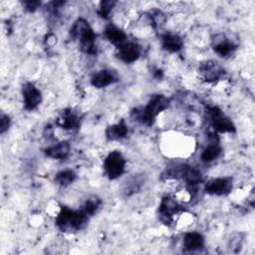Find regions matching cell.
<instances>
[{"label": "cell", "mask_w": 255, "mask_h": 255, "mask_svg": "<svg viewBox=\"0 0 255 255\" xmlns=\"http://www.w3.org/2000/svg\"><path fill=\"white\" fill-rule=\"evenodd\" d=\"M212 47L214 52L220 57H227L236 49V45L223 34H218L215 36Z\"/></svg>", "instance_id": "cell-13"}, {"label": "cell", "mask_w": 255, "mask_h": 255, "mask_svg": "<svg viewBox=\"0 0 255 255\" xmlns=\"http://www.w3.org/2000/svg\"><path fill=\"white\" fill-rule=\"evenodd\" d=\"M203 246H204V238L199 232L193 231V232H188L184 235L183 247L186 251L193 252L203 248Z\"/></svg>", "instance_id": "cell-17"}, {"label": "cell", "mask_w": 255, "mask_h": 255, "mask_svg": "<svg viewBox=\"0 0 255 255\" xmlns=\"http://www.w3.org/2000/svg\"><path fill=\"white\" fill-rule=\"evenodd\" d=\"M161 46L169 53H176L180 51L183 47L182 39L179 35L171 32H165L161 35Z\"/></svg>", "instance_id": "cell-14"}, {"label": "cell", "mask_w": 255, "mask_h": 255, "mask_svg": "<svg viewBox=\"0 0 255 255\" xmlns=\"http://www.w3.org/2000/svg\"><path fill=\"white\" fill-rule=\"evenodd\" d=\"M70 34L73 39L79 42L80 49L84 53L89 55L97 54V35L87 20H85L84 18H79L72 26Z\"/></svg>", "instance_id": "cell-2"}, {"label": "cell", "mask_w": 255, "mask_h": 255, "mask_svg": "<svg viewBox=\"0 0 255 255\" xmlns=\"http://www.w3.org/2000/svg\"><path fill=\"white\" fill-rule=\"evenodd\" d=\"M90 216L81 208L79 210L62 206L56 217V225L64 232H75L83 229L89 221Z\"/></svg>", "instance_id": "cell-1"}, {"label": "cell", "mask_w": 255, "mask_h": 255, "mask_svg": "<svg viewBox=\"0 0 255 255\" xmlns=\"http://www.w3.org/2000/svg\"><path fill=\"white\" fill-rule=\"evenodd\" d=\"M11 120L7 115H2L1 120H0V132L4 133L10 127Z\"/></svg>", "instance_id": "cell-25"}, {"label": "cell", "mask_w": 255, "mask_h": 255, "mask_svg": "<svg viewBox=\"0 0 255 255\" xmlns=\"http://www.w3.org/2000/svg\"><path fill=\"white\" fill-rule=\"evenodd\" d=\"M169 106V99L163 95H153L145 107L136 113L138 121L145 126H152L155 118Z\"/></svg>", "instance_id": "cell-3"}, {"label": "cell", "mask_w": 255, "mask_h": 255, "mask_svg": "<svg viewBox=\"0 0 255 255\" xmlns=\"http://www.w3.org/2000/svg\"><path fill=\"white\" fill-rule=\"evenodd\" d=\"M222 151V148L220 144L217 141H212L210 142L201 152L200 158L204 162H210L216 159Z\"/></svg>", "instance_id": "cell-19"}, {"label": "cell", "mask_w": 255, "mask_h": 255, "mask_svg": "<svg viewBox=\"0 0 255 255\" xmlns=\"http://www.w3.org/2000/svg\"><path fill=\"white\" fill-rule=\"evenodd\" d=\"M118 81L117 73L113 70L104 69L93 75L91 78V84L97 89L106 88Z\"/></svg>", "instance_id": "cell-11"}, {"label": "cell", "mask_w": 255, "mask_h": 255, "mask_svg": "<svg viewBox=\"0 0 255 255\" xmlns=\"http://www.w3.org/2000/svg\"><path fill=\"white\" fill-rule=\"evenodd\" d=\"M141 54V48L139 45L133 42H126L122 46L118 47V58L124 63L129 64L135 62Z\"/></svg>", "instance_id": "cell-10"}, {"label": "cell", "mask_w": 255, "mask_h": 255, "mask_svg": "<svg viewBox=\"0 0 255 255\" xmlns=\"http://www.w3.org/2000/svg\"><path fill=\"white\" fill-rule=\"evenodd\" d=\"M101 204H102V200L100 198H98L97 196H93V197H90L85 202V204L83 205L82 208L86 211V213L89 216H92L97 212V210L99 209Z\"/></svg>", "instance_id": "cell-24"}, {"label": "cell", "mask_w": 255, "mask_h": 255, "mask_svg": "<svg viewBox=\"0 0 255 255\" xmlns=\"http://www.w3.org/2000/svg\"><path fill=\"white\" fill-rule=\"evenodd\" d=\"M207 117L216 131L222 133L235 131V126L231 120L226 117L218 107H209L207 110Z\"/></svg>", "instance_id": "cell-5"}, {"label": "cell", "mask_w": 255, "mask_h": 255, "mask_svg": "<svg viewBox=\"0 0 255 255\" xmlns=\"http://www.w3.org/2000/svg\"><path fill=\"white\" fill-rule=\"evenodd\" d=\"M126 158L119 150L111 151L104 160V170L110 179H117L125 172Z\"/></svg>", "instance_id": "cell-4"}, {"label": "cell", "mask_w": 255, "mask_h": 255, "mask_svg": "<svg viewBox=\"0 0 255 255\" xmlns=\"http://www.w3.org/2000/svg\"><path fill=\"white\" fill-rule=\"evenodd\" d=\"M23 6H24V9L27 12H34L35 10H37L39 8V6H41V2H39V1H25V2H23Z\"/></svg>", "instance_id": "cell-26"}, {"label": "cell", "mask_w": 255, "mask_h": 255, "mask_svg": "<svg viewBox=\"0 0 255 255\" xmlns=\"http://www.w3.org/2000/svg\"><path fill=\"white\" fill-rule=\"evenodd\" d=\"M128 132V128L124 120L120 121L118 124L109 126L106 130V136L109 140H120L125 138Z\"/></svg>", "instance_id": "cell-18"}, {"label": "cell", "mask_w": 255, "mask_h": 255, "mask_svg": "<svg viewBox=\"0 0 255 255\" xmlns=\"http://www.w3.org/2000/svg\"><path fill=\"white\" fill-rule=\"evenodd\" d=\"M23 106L26 111L36 110L42 102V93L40 90L30 82H27L22 87Z\"/></svg>", "instance_id": "cell-6"}, {"label": "cell", "mask_w": 255, "mask_h": 255, "mask_svg": "<svg viewBox=\"0 0 255 255\" xmlns=\"http://www.w3.org/2000/svg\"><path fill=\"white\" fill-rule=\"evenodd\" d=\"M180 209L181 206L173 197H171L170 195H165L164 197H162L160 204L158 206V214L160 221H162L166 225L170 224L172 222L173 215H175Z\"/></svg>", "instance_id": "cell-7"}, {"label": "cell", "mask_w": 255, "mask_h": 255, "mask_svg": "<svg viewBox=\"0 0 255 255\" xmlns=\"http://www.w3.org/2000/svg\"><path fill=\"white\" fill-rule=\"evenodd\" d=\"M77 175L75 173L74 170L72 169H64L59 171L56 175H55V182L61 186H68L70 184H72L75 179H76Z\"/></svg>", "instance_id": "cell-21"}, {"label": "cell", "mask_w": 255, "mask_h": 255, "mask_svg": "<svg viewBox=\"0 0 255 255\" xmlns=\"http://www.w3.org/2000/svg\"><path fill=\"white\" fill-rule=\"evenodd\" d=\"M56 124L65 129H75L81 126V118L74 110L67 109L56 120Z\"/></svg>", "instance_id": "cell-12"}, {"label": "cell", "mask_w": 255, "mask_h": 255, "mask_svg": "<svg viewBox=\"0 0 255 255\" xmlns=\"http://www.w3.org/2000/svg\"><path fill=\"white\" fill-rule=\"evenodd\" d=\"M199 71L204 81L208 83H214L220 80L224 75V70L222 69V67L217 62L212 60L203 62L200 65Z\"/></svg>", "instance_id": "cell-9"}, {"label": "cell", "mask_w": 255, "mask_h": 255, "mask_svg": "<svg viewBox=\"0 0 255 255\" xmlns=\"http://www.w3.org/2000/svg\"><path fill=\"white\" fill-rule=\"evenodd\" d=\"M233 186V179L231 177H217L209 180L205 185V192L210 195H227Z\"/></svg>", "instance_id": "cell-8"}, {"label": "cell", "mask_w": 255, "mask_h": 255, "mask_svg": "<svg viewBox=\"0 0 255 255\" xmlns=\"http://www.w3.org/2000/svg\"><path fill=\"white\" fill-rule=\"evenodd\" d=\"M147 18H148V21H149L150 25L155 29L164 25L165 20H166L165 15L158 9L150 10L147 13Z\"/></svg>", "instance_id": "cell-22"}, {"label": "cell", "mask_w": 255, "mask_h": 255, "mask_svg": "<svg viewBox=\"0 0 255 255\" xmlns=\"http://www.w3.org/2000/svg\"><path fill=\"white\" fill-rule=\"evenodd\" d=\"M117 4V1L114 0H106V1H102L99 5V9H98V15L103 18V19H109L110 15L113 11V9L115 8Z\"/></svg>", "instance_id": "cell-23"}, {"label": "cell", "mask_w": 255, "mask_h": 255, "mask_svg": "<svg viewBox=\"0 0 255 255\" xmlns=\"http://www.w3.org/2000/svg\"><path fill=\"white\" fill-rule=\"evenodd\" d=\"M143 181L144 180L141 175H134V176L130 177L125 185V188L123 191L124 194L126 196H130V195L134 194L135 192H137L140 189V187L143 184Z\"/></svg>", "instance_id": "cell-20"}, {"label": "cell", "mask_w": 255, "mask_h": 255, "mask_svg": "<svg viewBox=\"0 0 255 255\" xmlns=\"http://www.w3.org/2000/svg\"><path fill=\"white\" fill-rule=\"evenodd\" d=\"M70 143L66 140L59 141L51 146H48L45 148L44 152L45 154L53 159H64L66 158L70 153Z\"/></svg>", "instance_id": "cell-15"}, {"label": "cell", "mask_w": 255, "mask_h": 255, "mask_svg": "<svg viewBox=\"0 0 255 255\" xmlns=\"http://www.w3.org/2000/svg\"><path fill=\"white\" fill-rule=\"evenodd\" d=\"M106 38L115 46L120 47L127 42V34L114 24H110L105 29Z\"/></svg>", "instance_id": "cell-16"}]
</instances>
